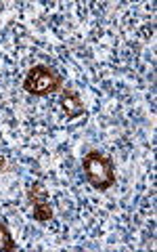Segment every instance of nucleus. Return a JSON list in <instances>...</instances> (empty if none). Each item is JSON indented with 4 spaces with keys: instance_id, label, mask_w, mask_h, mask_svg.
Listing matches in <instances>:
<instances>
[{
    "instance_id": "nucleus-4",
    "label": "nucleus",
    "mask_w": 157,
    "mask_h": 252,
    "mask_svg": "<svg viewBox=\"0 0 157 252\" xmlns=\"http://www.w3.org/2000/svg\"><path fill=\"white\" fill-rule=\"evenodd\" d=\"M61 107H63V114L67 116V120L84 116V112H86L80 93H76V91H65L61 94Z\"/></svg>"
},
{
    "instance_id": "nucleus-5",
    "label": "nucleus",
    "mask_w": 157,
    "mask_h": 252,
    "mask_svg": "<svg viewBox=\"0 0 157 252\" xmlns=\"http://www.w3.org/2000/svg\"><path fill=\"white\" fill-rule=\"evenodd\" d=\"M13 250H17V244H15L6 223L0 220V252H13Z\"/></svg>"
},
{
    "instance_id": "nucleus-2",
    "label": "nucleus",
    "mask_w": 157,
    "mask_h": 252,
    "mask_svg": "<svg viewBox=\"0 0 157 252\" xmlns=\"http://www.w3.org/2000/svg\"><path fill=\"white\" fill-rule=\"evenodd\" d=\"M23 89L36 97H46L63 89V76L49 65H34L23 80Z\"/></svg>"
},
{
    "instance_id": "nucleus-3",
    "label": "nucleus",
    "mask_w": 157,
    "mask_h": 252,
    "mask_svg": "<svg viewBox=\"0 0 157 252\" xmlns=\"http://www.w3.org/2000/svg\"><path fill=\"white\" fill-rule=\"evenodd\" d=\"M29 202L34 210H31V217L36 220H40V223H46V220L52 219V206L49 202V191H46V187L42 183H34L29 187Z\"/></svg>"
},
{
    "instance_id": "nucleus-1",
    "label": "nucleus",
    "mask_w": 157,
    "mask_h": 252,
    "mask_svg": "<svg viewBox=\"0 0 157 252\" xmlns=\"http://www.w3.org/2000/svg\"><path fill=\"white\" fill-rule=\"evenodd\" d=\"M82 168L86 172V179L88 183L99 189V191H107L109 187H113L115 183V172H113V160L105 154L92 149L84 156L82 160Z\"/></svg>"
}]
</instances>
